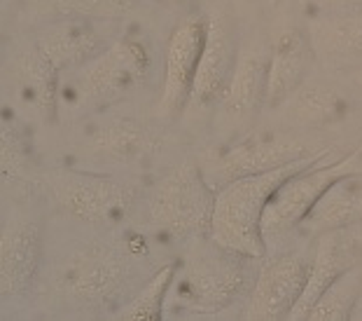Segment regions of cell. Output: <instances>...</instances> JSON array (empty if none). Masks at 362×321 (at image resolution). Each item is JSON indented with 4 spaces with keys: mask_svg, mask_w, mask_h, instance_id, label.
Here are the masks:
<instances>
[{
    "mask_svg": "<svg viewBox=\"0 0 362 321\" xmlns=\"http://www.w3.org/2000/svg\"><path fill=\"white\" fill-rule=\"evenodd\" d=\"M0 169H3V186H26L30 179V150L26 136L21 132L19 122L3 116V129H0Z\"/></svg>",
    "mask_w": 362,
    "mask_h": 321,
    "instance_id": "cell-24",
    "label": "cell"
},
{
    "mask_svg": "<svg viewBox=\"0 0 362 321\" xmlns=\"http://www.w3.org/2000/svg\"><path fill=\"white\" fill-rule=\"evenodd\" d=\"M215 193L194 159L178 164L161 179L150 195V218L173 240H208L213 223Z\"/></svg>",
    "mask_w": 362,
    "mask_h": 321,
    "instance_id": "cell-5",
    "label": "cell"
},
{
    "mask_svg": "<svg viewBox=\"0 0 362 321\" xmlns=\"http://www.w3.org/2000/svg\"><path fill=\"white\" fill-rule=\"evenodd\" d=\"M279 111L288 127L322 129L349 116V98L327 82L309 78Z\"/></svg>",
    "mask_w": 362,
    "mask_h": 321,
    "instance_id": "cell-21",
    "label": "cell"
},
{
    "mask_svg": "<svg viewBox=\"0 0 362 321\" xmlns=\"http://www.w3.org/2000/svg\"><path fill=\"white\" fill-rule=\"evenodd\" d=\"M61 17L119 21L138 12L141 0H52Z\"/></svg>",
    "mask_w": 362,
    "mask_h": 321,
    "instance_id": "cell-25",
    "label": "cell"
},
{
    "mask_svg": "<svg viewBox=\"0 0 362 321\" xmlns=\"http://www.w3.org/2000/svg\"><path fill=\"white\" fill-rule=\"evenodd\" d=\"M362 303V267L344 272L313 305L309 321H351Z\"/></svg>",
    "mask_w": 362,
    "mask_h": 321,
    "instance_id": "cell-22",
    "label": "cell"
},
{
    "mask_svg": "<svg viewBox=\"0 0 362 321\" xmlns=\"http://www.w3.org/2000/svg\"><path fill=\"white\" fill-rule=\"evenodd\" d=\"M356 80H358V85L362 87V68H360V71L356 73Z\"/></svg>",
    "mask_w": 362,
    "mask_h": 321,
    "instance_id": "cell-28",
    "label": "cell"
},
{
    "mask_svg": "<svg viewBox=\"0 0 362 321\" xmlns=\"http://www.w3.org/2000/svg\"><path fill=\"white\" fill-rule=\"evenodd\" d=\"M33 43L59 73L82 68L112 45L98 28L96 19L84 17H61L45 26Z\"/></svg>",
    "mask_w": 362,
    "mask_h": 321,
    "instance_id": "cell-15",
    "label": "cell"
},
{
    "mask_svg": "<svg viewBox=\"0 0 362 321\" xmlns=\"http://www.w3.org/2000/svg\"><path fill=\"white\" fill-rule=\"evenodd\" d=\"M14 80H17L19 101L28 111H33L42 120L59 118L61 73L45 59L35 43L14 59Z\"/></svg>",
    "mask_w": 362,
    "mask_h": 321,
    "instance_id": "cell-20",
    "label": "cell"
},
{
    "mask_svg": "<svg viewBox=\"0 0 362 321\" xmlns=\"http://www.w3.org/2000/svg\"><path fill=\"white\" fill-rule=\"evenodd\" d=\"M302 3L313 10L315 14H329V12H356L362 10V0H302Z\"/></svg>",
    "mask_w": 362,
    "mask_h": 321,
    "instance_id": "cell-26",
    "label": "cell"
},
{
    "mask_svg": "<svg viewBox=\"0 0 362 321\" xmlns=\"http://www.w3.org/2000/svg\"><path fill=\"white\" fill-rule=\"evenodd\" d=\"M329 150H320L311 157L297 159V162L279 167V169L241 176V179L225 183L215 193L213 223L208 240L222 249L234 251V254L262 261L269 249L264 232H262V218H264V209L269 200H272V195L290 176L315 164Z\"/></svg>",
    "mask_w": 362,
    "mask_h": 321,
    "instance_id": "cell-2",
    "label": "cell"
},
{
    "mask_svg": "<svg viewBox=\"0 0 362 321\" xmlns=\"http://www.w3.org/2000/svg\"><path fill=\"white\" fill-rule=\"evenodd\" d=\"M315 152L320 150H313L309 143L304 139H297V136L257 132L245 136V139L229 146L222 155L215 157V174L222 176L225 183H229L234 179H241V176L279 169V167L297 162V159L311 157Z\"/></svg>",
    "mask_w": 362,
    "mask_h": 321,
    "instance_id": "cell-10",
    "label": "cell"
},
{
    "mask_svg": "<svg viewBox=\"0 0 362 321\" xmlns=\"http://www.w3.org/2000/svg\"><path fill=\"white\" fill-rule=\"evenodd\" d=\"M309 38L315 59L327 71L362 68V10L311 17Z\"/></svg>",
    "mask_w": 362,
    "mask_h": 321,
    "instance_id": "cell-17",
    "label": "cell"
},
{
    "mask_svg": "<svg viewBox=\"0 0 362 321\" xmlns=\"http://www.w3.org/2000/svg\"><path fill=\"white\" fill-rule=\"evenodd\" d=\"M362 263V225L346 227L315 237V249L311 258L309 281L295 310L288 319L309 321V315L325 288L341 277L344 272L353 270Z\"/></svg>",
    "mask_w": 362,
    "mask_h": 321,
    "instance_id": "cell-12",
    "label": "cell"
},
{
    "mask_svg": "<svg viewBox=\"0 0 362 321\" xmlns=\"http://www.w3.org/2000/svg\"><path fill=\"white\" fill-rule=\"evenodd\" d=\"M360 267H362V263H360Z\"/></svg>",
    "mask_w": 362,
    "mask_h": 321,
    "instance_id": "cell-31",
    "label": "cell"
},
{
    "mask_svg": "<svg viewBox=\"0 0 362 321\" xmlns=\"http://www.w3.org/2000/svg\"><path fill=\"white\" fill-rule=\"evenodd\" d=\"M161 146L159 134L134 118H107L84 134V150L98 162L141 164Z\"/></svg>",
    "mask_w": 362,
    "mask_h": 321,
    "instance_id": "cell-16",
    "label": "cell"
},
{
    "mask_svg": "<svg viewBox=\"0 0 362 321\" xmlns=\"http://www.w3.org/2000/svg\"><path fill=\"white\" fill-rule=\"evenodd\" d=\"M40 181L68 218L103 230L124 225L136 206V190L110 176L59 169Z\"/></svg>",
    "mask_w": 362,
    "mask_h": 321,
    "instance_id": "cell-6",
    "label": "cell"
},
{
    "mask_svg": "<svg viewBox=\"0 0 362 321\" xmlns=\"http://www.w3.org/2000/svg\"><path fill=\"white\" fill-rule=\"evenodd\" d=\"M238 43L232 21L225 12L208 14V30L204 55L199 59L194 87L189 94V106L197 111H206L215 103H222V96L232 82L236 61H238Z\"/></svg>",
    "mask_w": 362,
    "mask_h": 321,
    "instance_id": "cell-11",
    "label": "cell"
},
{
    "mask_svg": "<svg viewBox=\"0 0 362 321\" xmlns=\"http://www.w3.org/2000/svg\"><path fill=\"white\" fill-rule=\"evenodd\" d=\"M208 30V14L192 12L173 28L166 45L164 80L159 94V116L178 118L189 106V94L194 87L199 59L204 55Z\"/></svg>",
    "mask_w": 362,
    "mask_h": 321,
    "instance_id": "cell-8",
    "label": "cell"
},
{
    "mask_svg": "<svg viewBox=\"0 0 362 321\" xmlns=\"http://www.w3.org/2000/svg\"><path fill=\"white\" fill-rule=\"evenodd\" d=\"M360 152L353 150L351 155L339 157L332 150L315 164L306 167L299 174L290 176L281 183L264 209L262 218V232H264L267 247L272 242H283L290 232H297L304 218L309 216L313 204L320 200V195L332 186L339 176L349 171H362Z\"/></svg>",
    "mask_w": 362,
    "mask_h": 321,
    "instance_id": "cell-7",
    "label": "cell"
},
{
    "mask_svg": "<svg viewBox=\"0 0 362 321\" xmlns=\"http://www.w3.org/2000/svg\"><path fill=\"white\" fill-rule=\"evenodd\" d=\"M311 258L302 251H288L272 258L257 272L243 317L252 321L288 319L309 281Z\"/></svg>",
    "mask_w": 362,
    "mask_h": 321,
    "instance_id": "cell-9",
    "label": "cell"
},
{
    "mask_svg": "<svg viewBox=\"0 0 362 321\" xmlns=\"http://www.w3.org/2000/svg\"><path fill=\"white\" fill-rule=\"evenodd\" d=\"M358 152H360V159H362V143H360V148H358Z\"/></svg>",
    "mask_w": 362,
    "mask_h": 321,
    "instance_id": "cell-30",
    "label": "cell"
},
{
    "mask_svg": "<svg viewBox=\"0 0 362 321\" xmlns=\"http://www.w3.org/2000/svg\"><path fill=\"white\" fill-rule=\"evenodd\" d=\"M150 3H159V5H171V7H180V5H187L189 0H150Z\"/></svg>",
    "mask_w": 362,
    "mask_h": 321,
    "instance_id": "cell-27",
    "label": "cell"
},
{
    "mask_svg": "<svg viewBox=\"0 0 362 321\" xmlns=\"http://www.w3.org/2000/svg\"><path fill=\"white\" fill-rule=\"evenodd\" d=\"M362 225V171H349L329 186L299 225L306 237Z\"/></svg>",
    "mask_w": 362,
    "mask_h": 321,
    "instance_id": "cell-19",
    "label": "cell"
},
{
    "mask_svg": "<svg viewBox=\"0 0 362 321\" xmlns=\"http://www.w3.org/2000/svg\"><path fill=\"white\" fill-rule=\"evenodd\" d=\"M318 64L309 30L297 24H285L272 40L267 78V108L279 111L295 91L311 78Z\"/></svg>",
    "mask_w": 362,
    "mask_h": 321,
    "instance_id": "cell-14",
    "label": "cell"
},
{
    "mask_svg": "<svg viewBox=\"0 0 362 321\" xmlns=\"http://www.w3.org/2000/svg\"><path fill=\"white\" fill-rule=\"evenodd\" d=\"M269 3H272V5H279V3H281V0H269Z\"/></svg>",
    "mask_w": 362,
    "mask_h": 321,
    "instance_id": "cell-29",
    "label": "cell"
},
{
    "mask_svg": "<svg viewBox=\"0 0 362 321\" xmlns=\"http://www.w3.org/2000/svg\"><path fill=\"white\" fill-rule=\"evenodd\" d=\"M134 254L136 249L82 242L59 258L52 274L54 293L84 310L115 308L129 286Z\"/></svg>",
    "mask_w": 362,
    "mask_h": 321,
    "instance_id": "cell-4",
    "label": "cell"
},
{
    "mask_svg": "<svg viewBox=\"0 0 362 321\" xmlns=\"http://www.w3.org/2000/svg\"><path fill=\"white\" fill-rule=\"evenodd\" d=\"M42 263V225L35 218L14 216L0 235V295L3 300L28 293Z\"/></svg>",
    "mask_w": 362,
    "mask_h": 321,
    "instance_id": "cell-13",
    "label": "cell"
},
{
    "mask_svg": "<svg viewBox=\"0 0 362 321\" xmlns=\"http://www.w3.org/2000/svg\"><path fill=\"white\" fill-rule=\"evenodd\" d=\"M175 272H178V263H166L159 267L157 274L145 284L138 295L131 303L122 308L115 319L119 321H161L164 319V305L166 298L171 293Z\"/></svg>",
    "mask_w": 362,
    "mask_h": 321,
    "instance_id": "cell-23",
    "label": "cell"
},
{
    "mask_svg": "<svg viewBox=\"0 0 362 321\" xmlns=\"http://www.w3.org/2000/svg\"><path fill=\"white\" fill-rule=\"evenodd\" d=\"M252 263L255 258H245L211 242V247L189 256L180 272H175L171 286L173 308H182L185 317L197 319L229 310L255 284Z\"/></svg>",
    "mask_w": 362,
    "mask_h": 321,
    "instance_id": "cell-3",
    "label": "cell"
},
{
    "mask_svg": "<svg viewBox=\"0 0 362 321\" xmlns=\"http://www.w3.org/2000/svg\"><path fill=\"white\" fill-rule=\"evenodd\" d=\"M155 52L145 35H122L103 55L71 71L59 89V116H94L127 101L150 82Z\"/></svg>",
    "mask_w": 362,
    "mask_h": 321,
    "instance_id": "cell-1",
    "label": "cell"
},
{
    "mask_svg": "<svg viewBox=\"0 0 362 321\" xmlns=\"http://www.w3.org/2000/svg\"><path fill=\"white\" fill-rule=\"evenodd\" d=\"M269 55H272V45H267L259 38H252L238 52L232 82L222 96V108L232 118H248L267 108Z\"/></svg>",
    "mask_w": 362,
    "mask_h": 321,
    "instance_id": "cell-18",
    "label": "cell"
}]
</instances>
